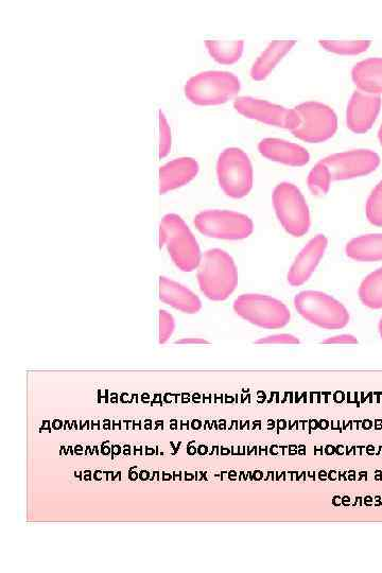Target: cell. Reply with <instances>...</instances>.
Returning <instances> with one entry per match:
<instances>
[{"label":"cell","mask_w":382,"mask_h":573,"mask_svg":"<svg viewBox=\"0 0 382 573\" xmlns=\"http://www.w3.org/2000/svg\"><path fill=\"white\" fill-rule=\"evenodd\" d=\"M198 283L207 299L228 300L238 285V270L233 257L221 250H208L198 267Z\"/></svg>","instance_id":"obj_1"},{"label":"cell","mask_w":382,"mask_h":573,"mask_svg":"<svg viewBox=\"0 0 382 573\" xmlns=\"http://www.w3.org/2000/svg\"><path fill=\"white\" fill-rule=\"evenodd\" d=\"M160 245L183 272L198 269L202 254L199 243L185 221L176 214L166 215L160 225Z\"/></svg>","instance_id":"obj_2"},{"label":"cell","mask_w":382,"mask_h":573,"mask_svg":"<svg viewBox=\"0 0 382 573\" xmlns=\"http://www.w3.org/2000/svg\"><path fill=\"white\" fill-rule=\"evenodd\" d=\"M294 307L306 321L327 331L342 329L351 319L342 303L320 291L300 292L294 298Z\"/></svg>","instance_id":"obj_3"},{"label":"cell","mask_w":382,"mask_h":573,"mask_svg":"<svg viewBox=\"0 0 382 573\" xmlns=\"http://www.w3.org/2000/svg\"><path fill=\"white\" fill-rule=\"evenodd\" d=\"M240 89V80L234 74L210 71L191 77L185 84L184 92L197 106H218L236 96Z\"/></svg>","instance_id":"obj_4"},{"label":"cell","mask_w":382,"mask_h":573,"mask_svg":"<svg viewBox=\"0 0 382 573\" xmlns=\"http://www.w3.org/2000/svg\"><path fill=\"white\" fill-rule=\"evenodd\" d=\"M217 176L225 195L233 199L247 197L254 184V170L249 155L239 148L223 150L217 162Z\"/></svg>","instance_id":"obj_5"},{"label":"cell","mask_w":382,"mask_h":573,"mask_svg":"<svg viewBox=\"0 0 382 573\" xmlns=\"http://www.w3.org/2000/svg\"><path fill=\"white\" fill-rule=\"evenodd\" d=\"M273 206L285 231L303 237L311 227L309 207L302 191L292 183L283 182L274 188Z\"/></svg>","instance_id":"obj_6"},{"label":"cell","mask_w":382,"mask_h":573,"mask_svg":"<svg viewBox=\"0 0 382 573\" xmlns=\"http://www.w3.org/2000/svg\"><path fill=\"white\" fill-rule=\"evenodd\" d=\"M236 314L265 329H280L291 320L289 308L280 300L263 294H243L234 302Z\"/></svg>","instance_id":"obj_7"},{"label":"cell","mask_w":382,"mask_h":573,"mask_svg":"<svg viewBox=\"0 0 382 573\" xmlns=\"http://www.w3.org/2000/svg\"><path fill=\"white\" fill-rule=\"evenodd\" d=\"M301 124L292 134L299 140L319 144L331 140L338 130V117L335 111L318 101H307L294 109Z\"/></svg>","instance_id":"obj_8"},{"label":"cell","mask_w":382,"mask_h":573,"mask_svg":"<svg viewBox=\"0 0 382 573\" xmlns=\"http://www.w3.org/2000/svg\"><path fill=\"white\" fill-rule=\"evenodd\" d=\"M197 230L210 238L242 240L254 232V222L245 214L232 211H205L195 218Z\"/></svg>","instance_id":"obj_9"},{"label":"cell","mask_w":382,"mask_h":573,"mask_svg":"<svg viewBox=\"0 0 382 573\" xmlns=\"http://www.w3.org/2000/svg\"><path fill=\"white\" fill-rule=\"evenodd\" d=\"M331 172L333 181H346L371 175L380 165V156L370 149L343 151L320 161Z\"/></svg>","instance_id":"obj_10"},{"label":"cell","mask_w":382,"mask_h":573,"mask_svg":"<svg viewBox=\"0 0 382 573\" xmlns=\"http://www.w3.org/2000/svg\"><path fill=\"white\" fill-rule=\"evenodd\" d=\"M234 108L247 118L276 128L293 131L301 124V119L294 109L259 98L239 97L234 101Z\"/></svg>","instance_id":"obj_11"},{"label":"cell","mask_w":382,"mask_h":573,"mask_svg":"<svg viewBox=\"0 0 382 573\" xmlns=\"http://www.w3.org/2000/svg\"><path fill=\"white\" fill-rule=\"evenodd\" d=\"M380 96L356 91L347 104L346 125L356 134L372 129L381 111Z\"/></svg>","instance_id":"obj_12"},{"label":"cell","mask_w":382,"mask_h":573,"mask_svg":"<svg viewBox=\"0 0 382 573\" xmlns=\"http://www.w3.org/2000/svg\"><path fill=\"white\" fill-rule=\"evenodd\" d=\"M328 247V239L325 235H317L312 238L295 258L287 280L292 287H300L307 283L321 263Z\"/></svg>","instance_id":"obj_13"},{"label":"cell","mask_w":382,"mask_h":573,"mask_svg":"<svg viewBox=\"0 0 382 573\" xmlns=\"http://www.w3.org/2000/svg\"><path fill=\"white\" fill-rule=\"evenodd\" d=\"M258 150L269 161L291 167H303L310 161L309 152L302 146L280 138H265Z\"/></svg>","instance_id":"obj_14"},{"label":"cell","mask_w":382,"mask_h":573,"mask_svg":"<svg viewBox=\"0 0 382 573\" xmlns=\"http://www.w3.org/2000/svg\"><path fill=\"white\" fill-rule=\"evenodd\" d=\"M198 172L199 164L195 159L180 158L167 163L160 169V194L165 195L188 184L197 177Z\"/></svg>","instance_id":"obj_15"},{"label":"cell","mask_w":382,"mask_h":573,"mask_svg":"<svg viewBox=\"0 0 382 573\" xmlns=\"http://www.w3.org/2000/svg\"><path fill=\"white\" fill-rule=\"evenodd\" d=\"M160 299L163 303L188 315L198 314L202 308L198 295L164 276L160 279Z\"/></svg>","instance_id":"obj_16"},{"label":"cell","mask_w":382,"mask_h":573,"mask_svg":"<svg viewBox=\"0 0 382 573\" xmlns=\"http://www.w3.org/2000/svg\"><path fill=\"white\" fill-rule=\"evenodd\" d=\"M297 44L293 40H276L270 43L262 52L251 68V77L255 81L267 79L279 64Z\"/></svg>","instance_id":"obj_17"},{"label":"cell","mask_w":382,"mask_h":573,"mask_svg":"<svg viewBox=\"0 0 382 573\" xmlns=\"http://www.w3.org/2000/svg\"><path fill=\"white\" fill-rule=\"evenodd\" d=\"M352 79L358 90L380 96L382 94V58L360 61L352 69Z\"/></svg>","instance_id":"obj_18"},{"label":"cell","mask_w":382,"mask_h":573,"mask_svg":"<svg viewBox=\"0 0 382 573\" xmlns=\"http://www.w3.org/2000/svg\"><path fill=\"white\" fill-rule=\"evenodd\" d=\"M347 257L358 263H374L382 260V234H370L353 238L347 243Z\"/></svg>","instance_id":"obj_19"},{"label":"cell","mask_w":382,"mask_h":573,"mask_svg":"<svg viewBox=\"0 0 382 573\" xmlns=\"http://www.w3.org/2000/svg\"><path fill=\"white\" fill-rule=\"evenodd\" d=\"M361 303L371 309H382V268L369 274L358 291Z\"/></svg>","instance_id":"obj_20"},{"label":"cell","mask_w":382,"mask_h":573,"mask_svg":"<svg viewBox=\"0 0 382 573\" xmlns=\"http://www.w3.org/2000/svg\"><path fill=\"white\" fill-rule=\"evenodd\" d=\"M205 46L210 55L220 64H234L240 60L245 49V42L208 40Z\"/></svg>","instance_id":"obj_21"},{"label":"cell","mask_w":382,"mask_h":573,"mask_svg":"<svg viewBox=\"0 0 382 573\" xmlns=\"http://www.w3.org/2000/svg\"><path fill=\"white\" fill-rule=\"evenodd\" d=\"M319 43L325 50L340 56L361 55L372 45L370 40H320Z\"/></svg>","instance_id":"obj_22"},{"label":"cell","mask_w":382,"mask_h":573,"mask_svg":"<svg viewBox=\"0 0 382 573\" xmlns=\"http://www.w3.org/2000/svg\"><path fill=\"white\" fill-rule=\"evenodd\" d=\"M332 182L331 172L321 162L311 169L307 179L311 194L317 197L327 195L329 189H331Z\"/></svg>","instance_id":"obj_23"},{"label":"cell","mask_w":382,"mask_h":573,"mask_svg":"<svg viewBox=\"0 0 382 573\" xmlns=\"http://www.w3.org/2000/svg\"><path fill=\"white\" fill-rule=\"evenodd\" d=\"M366 215L375 227H382V181L373 189L366 205Z\"/></svg>","instance_id":"obj_24"},{"label":"cell","mask_w":382,"mask_h":573,"mask_svg":"<svg viewBox=\"0 0 382 573\" xmlns=\"http://www.w3.org/2000/svg\"><path fill=\"white\" fill-rule=\"evenodd\" d=\"M160 158L163 159L171 149V130L165 115L160 111Z\"/></svg>","instance_id":"obj_25"},{"label":"cell","mask_w":382,"mask_h":573,"mask_svg":"<svg viewBox=\"0 0 382 573\" xmlns=\"http://www.w3.org/2000/svg\"><path fill=\"white\" fill-rule=\"evenodd\" d=\"M176 322L167 311H160V343H166L175 332Z\"/></svg>","instance_id":"obj_26"},{"label":"cell","mask_w":382,"mask_h":573,"mask_svg":"<svg viewBox=\"0 0 382 573\" xmlns=\"http://www.w3.org/2000/svg\"><path fill=\"white\" fill-rule=\"evenodd\" d=\"M256 344H287V345H295L299 344L300 340L290 334H280V335H273L266 338L259 339L255 342Z\"/></svg>","instance_id":"obj_27"},{"label":"cell","mask_w":382,"mask_h":573,"mask_svg":"<svg viewBox=\"0 0 382 573\" xmlns=\"http://www.w3.org/2000/svg\"><path fill=\"white\" fill-rule=\"evenodd\" d=\"M324 344H345V345H353L357 344L358 340L353 335H340L326 339L323 341Z\"/></svg>","instance_id":"obj_28"},{"label":"cell","mask_w":382,"mask_h":573,"mask_svg":"<svg viewBox=\"0 0 382 573\" xmlns=\"http://www.w3.org/2000/svg\"><path fill=\"white\" fill-rule=\"evenodd\" d=\"M177 344H208V341L201 338H187L177 341Z\"/></svg>","instance_id":"obj_29"},{"label":"cell","mask_w":382,"mask_h":573,"mask_svg":"<svg viewBox=\"0 0 382 573\" xmlns=\"http://www.w3.org/2000/svg\"><path fill=\"white\" fill-rule=\"evenodd\" d=\"M378 140L380 142V145L382 146V125L380 126L378 131Z\"/></svg>","instance_id":"obj_30"},{"label":"cell","mask_w":382,"mask_h":573,"mask_svg":"<svg viewBox=\"0 0 382 573\" xmlns=\"http://www.w3.org/2000/svg\"><path fill=\"white\" fill-rule=\"evenodd\" d=\"M149 476H150V474H149L148 472H142V473H141V479H142L143 481H144V480H147V479L149 478Z\"/></svg>","instance_id":"obj_31"},{"label":"cell","mask_w":382,"mask_h":573,"mask_svg":"<svg viewBox=\"0 0 382 573\" xmlns=\"http://www.w3.org/2000/svg\"><path fill=\"white\" fill-rule=\"evenodd\" d=\"M112 450H113V453H114V454H116V455H119V454H120V447H119V446H113V449H112Z\"/></svg>","instance_id":"obj_32"},{"label":"cell","mask_w":382,"mask_h":573,"mask_svg":"<svg viewBox=\"0 0 382 573\" xmlns=\"http://www.w3.org/2000/svg\"><path fill=\"white\" fill-rule=\"evenodd\" d=\"M75 448H76V454L81 455L82 450H83L82 446L79 445V446H76Z\"/></svg>","instance_id":"obj_33"},{"label":"cell","mask_w":382,"mask_h":573,"mask_svg":"<svg viewBox=\"0 0 382 573\" xmlns=\"http://www.w3.org/2000/svg\"><path fill=\"white\" fill-rule=\"evenodd\" d=\"M378 329H379L380 337H381V339H382V318H381V320H380V322H379Z\"/></svg>","instance_id":"obj_34"},{"label":"cell","mask_w":382,"mask_h":573,"mask_svg":"<svg viewBox=\"0 0 382 573\" xmlns=\"http://www.w3.org/2000/svg\"><path fill=\"white\" fill-rule=\"evenodd\" d=\"M54 427H55V429L61 428V427H62V422L59 423L58 421H56V422L54 423Z\"/></svg>","instance_id":"obj_35"},{"label":"cell","mask_w":382,"mask_h":573,"mask_svg":"<svg viewBox=\"0 0 382 573\" xmlns=\"http://www.w3.org/2000/svg\"><path fill=\"white\" fill-rule=\"evenodd\" d=\"M129 477H130V479H132V480H136V479H137V474H136V473H132V471H131Z\"/></svg>","instance_id":"obj_36"},{"label":"cell","mask_w":382,"mask_h":573,"mask_svg":"<svg viewBox=\"0 0 382 573\" xmlns=\"http://www.w3.org/2000/svg\"><path fill=\"white\" fill-rule=\"evenodd\" d=\"M125 455H130V446H126Z\"/></svg>","instance_id":"obj_37"}]
</instances>
